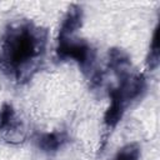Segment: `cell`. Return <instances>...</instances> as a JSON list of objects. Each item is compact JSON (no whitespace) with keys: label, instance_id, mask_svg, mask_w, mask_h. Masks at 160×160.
<instances>
[{"label":"cell","instance_id":"cell-1","mask_svg":"<svg viewBox=\"0 0 160 160\" xmlns=\"http://www.w3.org/2000/svg\"><path fill=\"white\" fill-rule=\"evenodd\" d=\"M46 31L30 22L10 26L0 44V66L15 79L25 80L44 55Z\"/></svg>","mask_w":160,"mask_h":160},{"label":"cell","instance_id":"cell-2","mask_svg":"<svg viewBox=\"0 0 160 160\" xmlns=\"http://www.w3.org/2000/svg\"><path fill=\"white\" fill-rule=\"evenodd\" d=\"M56 51L60 58L74 59L85 70L91 69L95 58V52L88 42L81 40H72L71 38L59 39V46Z\"/></svg>","mask_w":160,"mask_h":160},{"label":"cell","instance_id":"cell-3","mask_svg":"<svg viewBox=\"0 0 160 160\" xmlns=\"http://www.w3.org/2000/svg\"><path fill=\"white\" fill-rule=\"evenodd\" d=\"M81 20H82V12L81 8L78 5H72L66 16L62 20L61 28H60V34L59 39H68L70 38L80 26H81Z\"/></svg>","mask_w":160,"mask_h":160},{"label":"cell","instance_id":"cell-4","mask_svg":"<svg viewBox=\"0 0 160 160\" xmlns=\"http://www.w3.org/2000/svg\"><path fill=\"white\" fill-rule=\"evenodd\" d=\"M110 95H111V104H110V106L108 108V110L104 115V122L109 129H112L118 125V122L120 121V119L122 116L125 102L115 92V90H112Z\"/></svg>","mask_w":160,"mask_h":160},{"label":"cell","instance_id":"cell-5","mask_svg":"<svg viewBox=\"0 0 160 160\" xmlns=\"http://www.w3.org/2000/svg\"><path fill=\"white\" fill-rule=\"evenodd\" d=\"M68 140L62 132H44L36 138L38 146L45 152H54Z\"/></svg>","mask_w":160,"mask_h":160},{"label":"cell","instance_id":"cell-6","mask_svg":"<svg viewBox=\"0 0 160 160\" xmlns=\"http://www.w3.org/2000/svg\"><path fill=\"white\" fill-rule=\"evenodd\" d=\"M129 65H130V59L126 52H124L120 49H111L109 51V66L114 71L119 72L120 78L129 75L128 71Z\"/></svg>","mask_w":160,"mask_h":160},{"label":"cell","instance_id":"cell-7","mask_svg":"<svg viewBox=\"0 0 160 160\" xmlns=\"http://www.w3.org/2000/svg\"><path fill=\"white\" fill-rule=\"evenodd\" d=\"M159 25L155 28L154 35H152V40H151V45H150V51H149V56H148V68L150 70H155L159 65V58H160V46H159Z\"/></svg>","mask_w":160,"mask_h":160},{"label":"cell","instance_id":"cell-8","mask_svg":"<svg viewBox=\"0 0 160 160\" xmlns=\"http://www.w3.org/2000/svg\"><path fill=\"white\" fill-rule=\"evenodd\" d=\"M140 148L138 144H128L125 145L114 158V160H139Z\"/></svg>","mask_w":160,"mask_h":160}]
</instances>
